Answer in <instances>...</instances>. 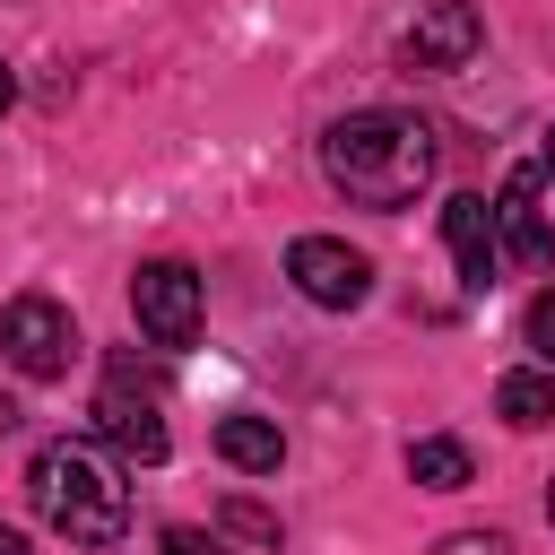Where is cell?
I'll use <instances>...</instances> for the list:
<instances>
[{
  "mask_svg": "<svg viewBox=\"0 0 555 555\" xmlns=\"http://www.w3.org/2000/svg\"><path fill=\"white\" fill-rule=\"evenodd\" d=\"M434 165H442V139H434V121H416V113H347V121H330L321 130V173H330V191L338 199H356V208H408L425 182H434Z\"/></svg>",
  "mask_w": 555,
  "mask_h": 555,
  "instance_id": "6da1fadb",
  "label": "cell"
},
{
  "mask_svg": "<svg viewBox=\"0 0 555 555\" xmlns=\"http://www.w3.org/2000/svg\"><path fill=\"white\" fill-rule=\"evenodd\" d=\"M26 494L69 546H113L130 529V486L95 442H43L26 468Z\"/></svg>",
  "mask_w": 555,
  "mask_h": 555,
  "instance_id": "7a4b0ae2",
  "label": "cell"
},
{
  "mask_svg": "<svg viewBox=\"0 0 555 555\" xmlns=\"http://www.w3.org/2000/svg\"><path fill=\"white\" fill-rule=\"evenodd\" d=\"M95 434H104L121 460H139V468H156V460L173 451L165 408H156V382H139L130 356H113V373H104V390H95Z\"/></svg>",
  "mask_w": 555,
  "mask_h": 555,
  "instance_id": "3957f363",
  "label": "cell"
},
{
  "mask_svg": "<svg viewBox=\"0 0 555 555\" xmlns=\"http://www.w3.org/2000/svg\"><path fill=\"white\" fill-rule=\"evenodd\" d=\"M0 356H9L26 382H61L69 356H78V321H69V304H52V295H17V304L0 312Z\"/></svg>",
  "mask_w": 555,
  "mask_h": 555,
  "instance_id": "277c9868",
  "label": "cell"
},
{
  "mask_svg": "<svg viewBox=\"0 0 555 555\" xmlns=\"http://www.w3.org/2000/svg\"><path fill=\"white\" fill-rule=\"evenodd\" d=\"M286 278H295V295L321 304V312H356V304L373 295V260L347 251L338 234H295V243H286Z\"/></svg>",
  "mask_w": 555,
  "mask_h": 555,
  "instance_id": "5b68a950",
  "label": "cell"
},
{
  "mask_svg": "<svg viewBox=\"0 0 555 555\" xmlns=\"http://www.w3.org/2000/svg\"><path fill=\"white\" fill-rule=\"evenodd\" d=\"M130 312L156 347H191L199 338V269L191 260H147L130 278Z\"/></svg>",
  "mask_w": 555,
  "mask_h": 555,
  "instance_id": "8992f818",
  "label": "cell"
},
{
  "mask_svg": "<svg viewBox=\"0 0 555 555\" xmlns=\"http://www.w3.org/2000/svg\"><path fill=\"white\" fill-rule=\"evenodd\" d=\"M477 43H486V17H477L468 0H434V9L399 35V61H408L416 78H451V69L477 61Z\"/></svg>",
  "mask_w": 555,
  "mask_h": 555,
  "instance_id": "52a82bcc",
  "label": "cell"
},
{
  "mask_svg": "<svg viewBox=\"0 0 555 555\" xmlns=\"http://www.w3.org/2000/svg\"><path fill=\"white\" fill-rule=\"evenodd\" d=\"M494 243H503V260H520V269H546V260H555L546 173H538V165H512V173H503V191H494Z\"/></svg>",
  "mask_w": 555,
  "mask_h": 555,
  "instance_id": "ba28073f",
  "label": "cell"
},
{
  "mask_svg": "<svg viewBox=\"0 0 555 555\" xmlns=\"http://www.w3.org/2000/svg\"><path fill=\"white\" fill-rule=\"evenodd\" d=\"M442 243H451V260H460V286L486 295V286H494V260H503V243H494V199H486V191L442 199Z\"/></svg>",
  "mask_w": 555,
  "mask_h": 555,
  "instance_id": "9c48e42d",
  "label": "cell"
},
{
  "mask_svg": "<svg viewBox=\"0 0 555 555\" xmlns=\"http://www.w3.org/2000/svg\"><path fill=\"white\" fill-rule=\"evenodd\" d=\"M217 451H225V468H243V477H278V460H286V434L269 425V416H217Z\"/></svg>",
  "mask_w": 555,
  "mask_h": 555,
  "instance_id": "30bf717a",
  "label": "cell"
},
{
  "mask_svg": "<svg viewBox=\"0 0 555 555\" xmlns=\"http://www.w3.org/2000/svg\"><path fill=\"white\" fill-rule=\"evenodd\" d=\"M494 416H503V425H520V434L555 425V373H546V364H529V373H503V382H494Z\"/></svg>",
  "mask_w": 555,
  "mask_h": 555,
  "instance_id": "8fae6325",
  "label": "cell"
},
{
  "mask_svg": "<svg viewBox=\"0 0 555 555\" xmlns=\"http://www.w3.org/2000/svg\"><path fill=\"white\" fill-rule=\"evenodd\" d=\"M408 477H416L425 494H460V486H468V442H451V434L408 442Z\"/></svg>",
  "mask_w": 555,
  "mask_h": 555,
  "instance_id": "7c38bea8",
  "label": "cell"
},
{
  "mask_svg": "<svg viewBox=\"0 0 555 555\" xmlns=\"http://www.w3.org/2000/svg\"><path fill=\"white\" fill-rule=\"evenodd\" d=\"M520 338H529V356L555 373V286H546V295H529V321H520Z\"/></svg>",
  "mask_w": 555,
  "mask_h": 555,
  "instance_id": "4fadbf2b",
  "label": "cell"
},
{
  "mask_svg": "<svg viewBox=\"0 0 555 555\" xmlns=\"http://www.w3.org/2000/svg\"><path fill=\"white\" fill-rule=\"evenodd\" d=\"M225 529H234V538H251V546H278V512H260V503H243V494L225 503Z\"/></svg>",
  "mask_w": 555,
  "mask_h": 555,
  "instance_id": "5bb4252c",
  "label": "cell"
},
{
  "mask_svg": "<svg viewBox=\"0 0 555 555\" xmlns=\"http://www.w3.org/2000/svg\"><path fill=\"white\" fill-rule=\"evenodd\" d=\"M156 555H234V546H225L217 529H191V520H173V529L156 538Z\"/></svg>",
  "mask_w": 555,
  "mask_h": 555,
  "instance_id": "9a60e30c",
  "label": "cell"
},
{
  "mask_svg": "<svg viewBox=\"0 0 555 555\" xmlns=\"http://www.w3.org/2000/svg\"><path fill=\"white\" fill-rule=\"evenodd\" d=\"M434 555H512V538H503V529H460V538H442Z\"/></svg>",
  "mask_w": 555,
  "mask_h": 555,
  "instance_id": "2e32d148",
  "label": "cell"
},
{
  "mask_svg": "<svg viewBox=\"0 0 555 555\" xmlns=\"http://www.w3.org/2000/svg\"><path fill=\"white\" fill-rule=\"evenodd\" d=\"M17 416H26V408H17V399H0V434H17Z\"/></svg>",
  "mask_w": 555,
  "mask_h": 555,
  "instance_id": "e0dca14e",
  "label": "cell"
},
{
  "mask_svg": "<svg viewBox=\"0 0 555 555\" xmlns=\"http://www.w3.org/2000/svg\"><path fill=\"white\" fill-rule=\"evenodd\" d=\"M0 555H26V538H17V529H9V520H0Z\"/></svg>",
  "mask_w": 555,
  "mask_h": 555,
  "instance_id": "ac0fdd59",
  "label": "cell"
},
{
  "mask_svg": "<svg viewBox=\"0 0 555 555\" xmlns=\"http://www.w3.org/2000/svg\"><path fill=\"white\" fill-rule=\"evenodd\" d=\"M9 95H17V78H9V61H0V113H9Z\"/></svg>",
  "mask_w": 555,
  "mask_h": 555,
  "instance_id": "d6986e66",
  "label": "cell"
},
{
  "mask_svg": "<svg viewBox=\"0 0 555 555\" xmlns=\"http://www.w3.org/2000/svg\"><path fill=\"white\" fill-rule=\"evenodd\" d=\"M538 173H546V182H555V130H546V165H538Z\"/></svg>",
  "mask_w": 555,
  "mask_h": 555,
  "instance_id": "ffe728a7",
  "label": "cell"
},
{
  "mask_svg": "<svg viewBox=\"0 0 555 555\" xmlns=\"http://www.w3.org/2000/svg\"><path fill=\"white\" fill-rule=\"evenodd\" d=\"M546 520H555V477H546Z\"/></svg>",
  "mask_w": 555,
  "mask_h": 555,
  "instance_id": "44dd1931",
  "label": "cell"
}]
</instances>
